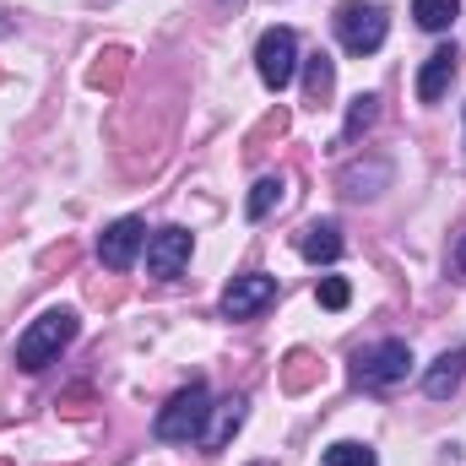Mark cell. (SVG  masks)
Wrapping results in <instances>:
<instances>
[{
  "label": "cell",
  "instance_id": "obj_4",
  "mask_svg": "<svg viewBox=\"0 0 466 466\" xmlns=\"http://www.w3.org/2000/svg\"><path fill=\"white\" fill-rule=\"evenodd\" d=\"M255 71L271 93H282L299 71V33L293 27H266L260 44H255Z\"/></svg>",
  "mask_w": 466,
  "mask_h": 466
},
{
  "label": "cell",
  "instance_id": "obj_21",
  "mask_svg": "<svg viewBox=\"0 0 466 466\" xmlns=\"http://www.w3.org/2000/svg\"><path fill=\"white\" fill-rule=\"evenodd\" d=\"M315 299H320V309H348V299H352L348 277H320V288H315Z\"/></svg>",
  "mask_w": 466,
  "mask_h": 466
},
{
  "label": "cell",
  "instance_id": "obj_2",
  "mask_svg": "<svg viewBox=\"0 0 466 466\" xmlns=\"http://www.w3.org/2000/svg\"><path fill=\"white\" fill-rule=\"evenodd\" d=\"M207 418H212V396H207V385L201 380H190L185 390H174L168 396V407L157 412V440H168V445H190V440H201V429H207Z\"/></svg>",
  "mask_w": 466,
  "mask_h": 466
},
{
  "label": "cell",
  "instance_id": "obj_12",
  "mask_svg": "<svg viewBox=\"0 0 466 466\" xmlns=\"http://www.w3.org/2000/svg\"><path fill=\"white\" fill-rule=\"evenodd\" d=\"M461 380H466V348H456V352H445V358H440V363L423 374V390H429L434 401H445V396H451Z\"/></svg>",
  "mask_w": 466,
  "mask_h": 466
},
{
  "label": "cell",
  "instance_id": "obj_13",
  "mask_svg": "<svg viewBox=\"0 0 466 466\" xmlns=\"http://www.w3.org/2000/svg\"><path fill=\"white\" fill-rule=\"evenodd\" d=\"M299 249H304V260H337L342 255V228L337 223H309L304 228V238H299Z\"/></svg>",
  "mask_w": 466,
  "mask_h": 466
},
{
  "label": "cell",
  "instance_id": "obj_20",
  "mask_svg": "<svg viewBox=\"0 0 466 466\" xmlns=\"http://www.w3.org/2000/svg\"><path fill=\"white\" fill-rule=\"evenodd\" d=\"M385 179H390L385 163H374V168H348V174H342V190H348V196H369L363 185H385Z\"/></svg>",
  "mask_w": 466,
  "mask_h": 466
},
{
  "label": "cell",
  "instance_id": "obj_14",
  "mask_svg": "<svg viewBox=\"0 0 466 466\" xmlns=\"http://www.w3.org/2000/svg\"><path fill=\"white\" fill-rule=\"evenodd\" d=\"M125 71H130V55H125V49H104V55H93L87 82H93V87H104V93H115L119 82H125Z\"/></svg>",
  "mask_w": 466,
  "mask_h": 466
},
{
  "label": "cell",
  "instance_id": "obj_7",
  "mask_svg": "<svg viewBox=\"0 0 466 466\" xmlns=\"http://www.w3.org/2000/svg\"><path fill=\"white\" fill-rule=\"evenodd\" d=\"M271 299H277V277H266V271L233 277V288L223 293V315H228V320H249V315H260Z\"/></svg>",
  "mask_w": 466,
  "mask_h": 466
},
{
  "label": "cell",
  "instance_id": "obj_10",
  "mask_svg": "<svg viewBox=\"0 0 466 466\" xmlns=\"http://www.w3.org/2000/svg\"><path fill=\"white\" fill-rule=\"evenodd\" d=\"M331 93H337V66H331L326 49H315V55L304 60V104H309V109H326Z\"/></svg>",
  "mask_w": 466,
  "mask_h": 466
},
{
  "label": "cell",
  "instance_id": "obj_17",
  "mask_svg": "<svg viewBox=\"0 0 466 466\" xmlns=\"http://www.w3.org/2000/svg\"><path fill=\"white\" fill-rule=\"evenodd\" d=\"M315 380H320V363H315V352H288V363H282V385H288V390H309V385H315Z\"/></svg>",
  "mask_w": 466,
  "mask_h": 466
},
{
  "label": "cell",
  "instance_id": "obj_25",
  "mask_svg": "<svg viewBox=\"0 0 466 466\" xmlns=\"http://www.w3.org/2000/svg\"><path fill=\"white\" fill-rule=\"evenodd\" d=\"M223 5H233V11H238V5H244V0H223Z\"/></svg>",
  "mask_w": 466,
  "mask_h": 466
},
{
  "label": "cell",
  "instance_id": "obj_22",
  "mask_svg": "<svg viewBox=\"0 0 466 466\" xmlns=\"http://www.w3.org/2000/svg\"><path fill=\"white\" fill-rule=\"evenodd\" d=\"M282 130H288V115L277 109V115H271L260 130H255V136H249V147H244V152H260V141H266V136H282Z\"/></svg>",
  "mask_w": 466,
  "mask_h": 466
},
{
  "label": "cell",
  "instance_id": "obj_5",
  "mask_svg": "<svg viewBox=\"0 0 466 466\" xmlns=\"http://www.w3.org/2000/svg\"><path fill=\"white\" fill-rule=\"evenodd\" d=\"M337 38H342V49L348 55H374L380 44H385V11L380 5H358V0H348V5H337Z\"/></svg>",
  "mask_w": 466,
  "mask_h": 466
},
{
  "label": "cell",
  "instance_id": "obj_1",
  "mask_svg": "<svg viewBox=\"0 0 466 466\" xmlns=\"http://www.w3.org/2000/svg\"><path fill=\"white\" fill-rule=\"evenodd\" d=\"M76 342V315L71 309H44L22 337H16V363L27 369V374H38V369H49L60 348H71Z\"/></svg>",
  "mask_w": 466,
  "mask_h": 466
},
{
  "label": "cell",
  "instance_id": "obj_11",
  "mask_svg": "<svg viewBox=\"0 0 466 466\" xmlns=\"http://www.w3.org/2000/svg\"><path fill=\"white\" fill-rule=\"evenodd\" d=\"M238 423H244V396L218 401V407H212V418H207V429H201V445H207V451H223L233 434H238Z\"/></svg>",
  "mask_w": 466,
  "mask_h": 466
},
{
  "label": "cell",
  "instance_id": "obj_15",
  "mask_svg": "<svg viewBox=\"0 0 466 466\" xmlns=\"http://www.w3.org/2000/svg\"><path fill=\"white\" fill-rule=\"evenodd\" d=\"M282 174H266V179H255V190H249V201H244V218L249 223H260V218H271V207L282 201Z\"/></svg>",
  "mask_w": 466,
  "mask_h": 466
},
{
  "label": "cell",
  "instance_id": "obj_24",
  "mask_svg": "<svg viewBox=\"0 0 466 466\" xmlns=\"http://www.w3.org/2000/svg\"><path fill=\"white\" fill-rule=\"evenodd\" d=\"M451 271H466V233L456 238V249H451Z\"/></svg>",
  "mask_w": 466,
  "mask_h": 466
},
{
  "label": "cell",
  "instance_id": "obj_16",
  "mask_svg": "<svg viewBox=\"0 0 466 466\" xmlns=\"http://www.w3.org/2000/svg\"><path fill=\"white\" fill-rule=\"evenodd\" d=\"M412 16H418V27H429V33H445V27L461 16V0H412Z\"/></svg>",
  "mask_w": 466,
  "mask_h": 466
},
{
  "label": "cell",
  "instance_id": "obj_8",
  "mask_svg": "<svg viewBox=\"0 0 466 466\" xmlns=\"http://www.w3.org/2000/svg\"><path fill=\"white\" fill-rule=\"evenodd\" d=\"M141 244H147V223H141V218H119V223H109L104 238H98V260H104L109 271H130V260H136Z\"/></svg>",
  "mask_w": 466,
  "mask_h": 466
},
{
  "label": "cell",
  "instance_id": "obj_3",
  "mask_svg": "<svg viewBox=\"0 0 466 466\" xmlns=\"http://www.w3.org/2000/svg\"><path fill=\"white\" fill-rule=\"evenodd\" d=\"M412 374V348L407 342H374L352 352V385L363 390H390Z\"/></svg>",
  "mask_w": 466,
  "mask_h": 466
},
{
  "label": "cell",
  "instance_id": "obj_23",
  "mask_svg": "<svg viewBox=\"0 0 466 466\" xmlns=\"http://www.w3.org/2000/svg\"><path fill=\"white\" fill-rule=\"evenodd\" d=\"M87 401H93V390H71V396H60V412L66 418H87Z\"/></svg>",
  "mask_w": 466,
  "mask_h": 466
},
{
  "label": "cell",
  "instance_id": "obj_6",
  "mask_svg": "<svg viewBox=\"0 0 466 466\" xmlns=\"http://www.w3.org/2000/svg\"><path fill=\"white\" fill-rule=\"evenodd\" d=\"M185 266H190V233L185 228H157L147 238V271H152V277L174 282Z\"/></svg>",
  "mask_w": 466,
  "mask_h": 466
},
{
  "label": "cell",
  "instance_id": "obj_9",
  "mask_svg": "<svg viewBox=\"0 0 466 466\" xmlns=\"http://www.w3.org/2000/svg\"><path fill=\"white\" fill-rule=\"evenodd\" d=\"M451 82H456V49H434L423 60V71H418V98L423 104H440L451 93Z\"/></svg>",
  "mask_w": 466,
  "mask_h": 466
},
{
  "label": "cell",
  "instance_id": "obj_18",
  "mask_svg": "<svg viewBox=\"0 0 466 466\" xmlns=\"http://www.w3.org/2000/svg\"><path fill=\"white\" fill-rule=\"evenodd\" d=\"M374 115H380V98H374V93H358V98H352V109H348V125H342V136H348V141H358V136L374 125Z\"/></svg>",
  "mask_w": 466,
  "mask_h": 466
},
{
  "label": "cell",
  "instance_id": "obj_19",
  "mask_svg": "<svg viewBox=\"0 0 466 466\" xmlns=\"http://www.w3.org/2000/svg\"><path fill=\"white\" fill-rule=\"evenodd\" d=\"M320 466H374V451H369V445H352V440H342V445H331V451L320 456Z\"/></svg>",
  "mask_w": 466,
  "mask_h": 466
},
{
  "label": "cell",
  "instance_id": "obj_26",
  "mask_svg": "<svg viewBox=\"0 0 466 466\" xmlns=\"http://www.w3.org/2000/svg\"><path fill=\"white\" fill-rule=\"evenodd\" d=\"M0 466H11V461H0Z\"/></svg>",
  "mask_w": 466,
  "mask_h": 466
}]
</instances>
